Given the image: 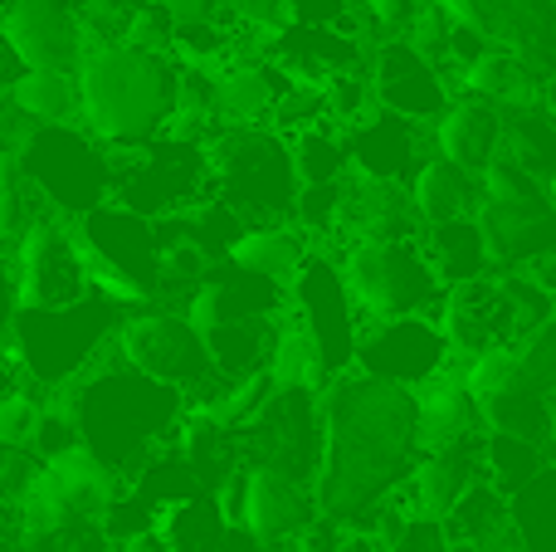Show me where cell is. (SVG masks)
Returning a JSON list of instances; mask_svg holds the SVG:
<instances>
[{
  "mask_svg": "<svg viewBox=\"0 0 556 552\" xmlns=\"http://www.w3.org/2000/svg\"><path fill=\"white\" fill-rule=\"evenodd\" d=\"M323 406V460L313 475V504L342 528H366L376 509L405 489L420 436H415V391L342 372L317 391Z\"/></svg>",
  "mask_w": 556,
  "mask_h": 552,
  "instance_id": "1",
  "label": "cell"
},
{
  "mask_svg": "<svg viewBox=\"0 0 556 552\" xmlns=\"http://www.w3.org/2000/svg\"><path fill=\"white\" fill-rule=\"evenodd\" d=\"M68 421L78 430V446L93 460H103L117 479H132L147 460H156L166 446H176L186 411V391L137 372L117 352H108L93 372L59 391Z\"/></svg>",
  "mask_w": 556,
  "mask_h": 552,
  "instance_id": "2",
  "label": "cell"
},
{
  "mask_svg": "<svg viewBox=\"0 0 556 552\" xmlns=\"http://www.w3.org/2000/svg\"><path fill=\"white\" fill-rule=\"evenodd\" d=\"M78 123L103 147H137L166 133L176 103V59L108 39L88 45L74 59Z\"/></svg>",
  "mask_w": 556,
  "mask_h": 552,
  "instance_id": "3",
  "label": "cell"
},
{
  "mask_svg": "<svg viewBox=\"0 0 556 552\" xmlns=\"http://www.w3.org/2000/svg\"><path fill=\"white\" fill-rule=\"evenodd\" d=\"M123 313V303L98 289L74 303H54V309H20L10 323L5 357L20 372V381H29L45 397H59L113 352Z\"/></svg>",
  "mask_w": 556,
  "mask_h": 552,
  "instance_id": "4",
  "label": "cell"
},
{
  "mask_svg": "<svg viewBox=\"0 0 556 552\" xmlns=\"http://www.w3.org/2000/svg\"><path fill=\"white\" fill-rule=\"evenodd\" d=\"M211 152V196L225 201L244 225L293 221L298 166L283 133L264 123H220L205 137Z\"/></svg>",
  "mask_w": 556,
  "mask_h": 552,
  "instance_id": "5",
  "label": "cell"
},
{
  "mask_svg": "<svg viewBox=\"0 0 556 552\" xmlns=\"http://www.w3.org/2000/svg\"><path fill=\"white\" fill-rule=\"evenodd\" d=\"M552 309L556 299L542 289L532 269H489L479 279L450 284L434 323L450 338V348L464 357V352L483 348H518Z\"/></svg>",
  "mask_w": 556,
  "mask_h": 552,
  "instance_id": "6",
  "label": "cell"
},
{
  "mask_svg": "<svg viewBox=\"0 0 556 552\" xmlns=\"http://www.w3.org/2000/svg\"><path fill=\"white\" fill-rule=\"evenodd\" d=\"M337 264H342L346 293H352L362 323L420 318V313L434 318L444 303V279L420 235H405V240H356L337 254Z\"/></svg>",
  "mask_w": 556,
  "mask_h": 552,
  "instance_id": "7",
  "label": "cell"
},
{
  "mask_svg": "<svg viewBox=\"0 0 556 552\" xmlns=\"http://www.w3.org/2000/svg\"><path fill=\"white\" fill-rule=\"evenodd\" d=\"M20 166L39 201L64 221L113 201V147H103L84 123H39L20 142Z\"/></svg>",
  "mask_w": 556,
  "mask_h": 552,
  "instance_id": "8",
  "label": "cell"
},
{
  "mask_svg": "<svg viewBox=\"0 0 556 552\" xmlns=\"http://www.w3.org/2000/svg\"><path fill=\"white\" fill-rule=\"evenodd\" d=\"M113 352L123 362H132L137 372H147V377L186 391L191 406H215V401L230 391L225 377L215 372L205 338L186 323L181 309H166V303L127 309L123 328H117V338H113Z\"/></svg>",
  "mask_w": 556,
  "mask_h": 552,
  "instance_id": "9",
  "label": "cell"
},
{
  "mask_svg": "<svg viewBox=\"0 0 556 552\" xmlns=\"http://www.w3.org/2000/svg\"><path fill=\"white\" fill-rule=\"evenodd\" d=\"M113 201L137 215H176L211 201V152L205 137L156 133L152 142L113 147Z\"/></svg>",
  "mask_w": 556,
  "mask_h": 552,
  "instance_id": "10",
  "label": "cell"
},
{
  "mask_svg": "<svg viewBox=\"0 0 556 552\" xmlns=\"http://www.w3.org/2000/svg\"><path fill=\"white\" fill-rule=\"evenodd\" d=\"M288 318L303 333L307 352H313L317 391L337 381L342 372L356 367V342H362V313H356L352 293H346L342 264L332 250H317L303 260V269L288 284Z\"/></svg>",
  "mask_w": 556,
  "mask_h": 552,
  "instance_id": "11",
  "label": "cell"
},
{
  "mask_svg": "<svg viewBox=\"0 0 556 552\" xmlns=\"http://www.w3.org/2000/svg\"><path fill=\"white\" fill-rule=\"evenodd\" d=\"M78 240L93 264V289L117 299L123 309L156 303V264H162V235L152 215L127 211L123 201H103L78 215Z\"/></svg>",
  "mask_w": 556,
  "mask_h": 552,
  "instance_id": "12",
  "label": "cell"
},
{
  "mask_svg": "<svg viewBox=\"0 0 556 552\" xmlns=\"http://www.w3.org/2000/svg\"><path fill=\"white\" fill-rule=\"evenodd\" d=\"M244 465H274L313 489L323 460V406L317 387H274L269 401L240 426Z\"/></svg>",
  "mask_w": 556,
  "mask_h": 552,
  "instance_id": "13",
  "label": "cell"
},
{
  "mask_svg": "<svg viewBox=\"0 0 556 552\" xmlns=\"http://www.w3.org/2000/svg\"><path fill=\"white\" fill-rule=\"evenodd\" d=\"M10 269H15L20 309H54V303H74L93 293V264L78 240V225L64 215H39L10 250Z\"/></svg>",
  "mask_w": 556,
  "mask_h": 552,
  "instance_id": "14",
  "label": "cell"
},
{
  "mask_svg": "<svg viewBox=\"0 0 556 552\" xmlns=\"http://www.w3.org/2000/svg\"><path fill=\"white\" fill-rule=\"evenodd\" d=\"M454 362L450 338L440 333V323L430 313L420 318H381V323H362V342H356V367L376 381L391 387H425L434 372H444Z\"/></svg>",
  "mask_w": 556,
  "mask_h": 552,
  "instance_id": "15",
  "label": "cell"
},
{
  "mask_svg": "<svg viewBox=\"0 0 556 552\" xmlns=\"http://www.w3.org/2000/svg\"><path fill=\"white\" fill-rule=\"evenodd\" d=\"M366 74H371L376 103L391 108V113H401V117H415V123H425V127H430L434 117L454 103V93H459V84H454L450 68H444L440 59L425 54L410 35L381 39V45L371 49Z\"/></svg>",
  "mask_w": 556,
  "mask_h": 552,
  "instance_id": "16",
  "label": "cell"
},
{
  "mask_svg": "<svg viewBox=\"0 0 556 552\" xmlns=\"http://www.w3.org/2000/svg\"><path fill=\"white\" fill-rule=\"evenodd\" d=\"M454 25L508 49L547 78L556 68V0H440Z\"/></svg>",
  "mask_w": 556,
  "mask_h": 552,
  "instance_id": "17",
  "label": "cell"
},
{
  "mask_svg": "<svg viewBox=\"0 0 556 552\" xmlns=\"http://www.w3.org/2000/svg\"><path fill=\"white\" fill-rule=\"evenodd\" d=\"M342 137H346V152H352V172L371 176V181L405 186L415 176V166L430 156V127L391 113L381 103L371 113H362L356 123H346Z\"/></svg>",
  "mask_w": 556,
  "mask_h": 552,
  "instance_id": "18",
  "label": "cell"
},
{
  "mask_svg": "<svg viewBox=\"0 0 556 552\" xmlns=\"http://www.w3.org/2000/svg\"><path fill=\"white\" fill-rule=\"evenodd\" d=\"M313 518L317 504L307 485H298L293 475H283L274 465H244V494H240V514H235L240 534H250L264 548H283Z\"/></svg>",
  "mask_w": 556,
  "mask_h": 552,
  "instance_id": "19",
  "label": "cell"
},
{
  "mask_svg": "<svg viewBox=\"0 0 556 552\" xmlns=\"http://www.w3.org/2000/svg\"><path fill=\"white\" fill-rule=\"evenodd\" d=\"M0 35L20 68H74L78 20L68 0H0Z\"/></svg>",
  "mask_w": 556,
  "mask_h": 552,
  "instance_id": "20",
  "label": "cell"
},
{
  "mask_svg": "<svg viewBox=\"0 0 556 552\" xmlns=\"http://www.w3.org/2000/svg\"><path fill=\"white\" fill-rule=\"evenodd\" d=\"M493 269H532L556 254V205L552 201H483L473 205Z\"/></svg>",
  "mask_w": 556,
  "mask_h": 552,
  "instance_id": "21",
  "label": "cell"
},
{
  "mask_svg": "<svg viewBox=\"0 0 556 552\" xmlns=\"http://www.w3.org/2000/svg\"><path fill=\"white\" fill-rule=\"evenodd\" d=\"M473 479H483V430L469 440H454V446L420 450V460H415V469H410L401 494L420 518H434V524H440V518L459 504V494L473 485Z\"/></svg>",
  "mask_w": 556,
  "mask_h": 552,
  "instance_id": "22",
  "label": "cell"
},
{
  "mask_svg": "<svg viewBox=\"0 0 556 552\" xmlns=\"http://www.w3.org/2000/svg\"><path fill=\"white\" fill-rule=\"evenodd\" d=\"M503 127H508V113L498 103L473 93H454V103L430 123V147L440 156H450L454 166L479 176L503 152Z\"/></svg>",
  "mask_w": 556,
  "mask_h": 552,
  "instance_id": "23",
  "label": "cell"
},
{
  "mask_svg": "<svg viewBox=\"0 0 556 552\" xmlns=\"http://www.w3.org/2000/svg\"><path fill=\"white\" fill-rule=\"evenodd\" d=\"M420 215L410 205V191L395 181H371V176H346V235L342 250L356 240H405L420 235ZM337 250V254H342Z\"/></svg>",
  "mask_w": 556,
  "mask_h": 552,
  "instance_id": "24",
  "label": "cell"
},
{
  "mask_svg": "<svg viewBox=\"0 0 556 552\" xmlns=\"http://www.w3.org/2000/svg\"><path fill=\"white\" fill-rule=\"evenodd\" d=\"M479 401L469 397L459 377V357L444 372H434L425 387H415V436H420V450H440L454 446V440L479 436Z\"/></svg>",
  "mask_w": 556,
  "mask_h": 552,
  "instance_id": "25",
  "label": "cell"
},
{
  "mask_svg": "<svg viewBox=\"0 0 556 552\" xmlns=\"http://www.w3.org/2000/svg\"><path fill=\"white\" fill-rule=\"evenodd\" d=\"M283 84H288V74L264 49H244V54L225 59V64L215 68V108H220V123H269Z\"/></svg>",
  "mask_w": 556,
  "mask_h": 552,
  "instance_id": "26",
  "label": "cell"
},
{
  "mask_svg": "<svg viewBox=\"0 0 556 552\" xmlns=\"http://www.w3.org/2000/svg\"><path fill=\"white\" fill-rule=\"evenodd\" d=\"M307 254H313V240H307V230L298 221H260L235 235L230 250H225V264L274 284H293V274L303 269Z\"/></svg>",
  "mask_w": 556,
  "mask_h": 552,
  "instance_id": "27",
  "label": "cell"
},
{
  "mask_svg": "<svg viewBox=\"0 0 556 552\" xmlns=\"http://www.w3.org/2000/svg\"><path fill=\"white\" fill-rule=\"evenodd\" d=\"M444 538H450V548H503V543H518V534H513V509H508V494H503L498 485H493L489 475L473 479L469 489L459 494V504L450 509V514L440 518Z\"/></svg>",
  "mask_w": 556,
  "mask_h": 552,
  "instance_id": "28",
  "label": "cell"
},
{
  "mask_svg": "<svg viewBox=\"0 0 556 552\" xmlns=\"http://www.w3.org/2000/svg\"><path fill=\"white\" fill-rule=\"evenodd\" d=\"M459 93L489 98L503 113H522V108H542V74H532L522 59H513L508 49L489 45L483 54H473L469 64L454 74Z\"/></svg>",
  "mask_w": 556,
  "mask_h": 552,
  "instance_id": "29",
  "label": "cell"
},
{
  "mask_svg": "<svg viewBox=\"0 0 556 552\" xmlns=\"http://www.w3.org/2000/svg\"><path fill=\"white\" fill-rule=\"evenodd\" d=\"M283 318H288V313H278V318H230V323H220V328L201 333L205 348H211L215 372L225 377V387L269 372L274 348H278V333H283Z\"/></svg>",
  "mask_w": 556,
  "mask_h": 552,
  "instance_id": "30",
  "label": "cell"
},
{
  "mask_svg": "<svg viewBox=\"0 0 556 552\" xmlns=\"http://www.w3.org/2000/svg\"><path fill=\"white\" fill-rule=\"evenodd\" d=\"M405 191H410L420 225H440V221H454V215H473V205H479V176L454 166L450 156H440L430 147V156L415 166Z\"/></svg>",
  "mask_w": 556,
  "mask_h": 552,
  "instance_id": "31",
  "label": "cell"
},
{
  "mask_svg": "<svg viewBox=\"0 0 556 552\" xmlns=\"http://www.w3.org/2000/svg\"><path fill=\"white\" fill-rule=\"evenodd\" d=\"M152 534L172 552H225L235 524L225 518L220 499H215L211 489H201V494H186V499H176V504H166L162 514H156Z\"/></svg>",
  "mask_w": 556,
  "mask_h": 552,
  "instance_id": "32",
  "label": "cell"
},
{
  "mask_svg": "<svg viewBox=\"0 0 556 552\" xmlns=\"http://www.w3.org/2000/svg\"><path fill=\"white\" fill-rule=\"evenodd\" d=\"M420 240H425V250H430L434 269H440L444 289H450V284H464V279H479V274L493 269L489 244H483V230L473 215H454V221L425 225Z\"/></svg>",
  "mask_w": 556,
  "mask_h": 552,
  "instance_id": "33",
  "label": "cell"
},
{
  "mask_svg": "<svg viewBox=\"0 0 556 552\" xmlns=\"http://www.w3.org/2000/svg\"><path fill=\"white\" fill-rule=\"evenodd\" d=\"M10 98L29 123H78V78L74 68H20Z\"/></svg>",
  "mask_w": 556,
  "mask_h": 552,
  "instance_id": "34",
  "label": "cell"
},
{
  "mask_svg": "<svg viewBox=\"0 0 556 552\" xmlns=\"http://www.w3.org/2000/svg\"><path fill=\"white\" fill-rule=\"evenodd\" d=\"M513 534L528 552H556V460L508 494Z\"/></svg>",
  "mask_w": 556,
  "mask_h": 552,
  "instance_id": "35",
  "label": "cell"
},
{
  "mask_svg": "<svg viewBox=\"0 0 556 552\" xmlns=\"http://www.w3.org/2000/svg\"><path fill=\"white\" fill-rule=\"evenodd\" d=\"M547 465H552L547 440L503 436V430H483V475H489L493 485L503 489V494L522 489L532 475H542Z\"/></svg>",
  "mask_w": 556,
  "mask_h": 552,
  "instance_id": "36",
  "label": "cell"
},
{
  "mask_svg": "<svg viewBox=\"0 0 556 552\" xmlns=\"http://www.w3.org/2000/svg\"><path fill=\"white\" fill-rule=\"evenodd\" d=\"M293 147V166H298V186H317V181H342L352 176V152L337 123H313L303 133L288 137Z\"/></svg>",
  "mask_w": 556,
  "mask_h": 552,
  "instance_id": "37",
  "label": "cell"
},
{
  "mask_svg": "<svg viewBox=\"0 0 556 552\" xmlns=\"http://www.w3.org/2000/svg\"><path fill=\"white\" fill-rule=\"evenodd\" d=\"M479 421L483 430H503V436H532V440H547V426H552V397L532 381L522 387L503 391V397H489L479 401Z\"/></svg>",
  "mask_w": 556,
  "mask_h": 552,
  "instance_id": "38",
  "label": "cell"
},
{
  "mask_svg": "<svg viewBox=\"0 0 556 552\" xmlns=\"http://www.w3.org/2000/svg\"><path fill=\"white\" fill-rule=\"evenodd\" d=\"M49 215V205L39 201V191L29 186L25 166H20V152L0 147V250H15V240L29 230V225Z\"/></svg>",
  "mask_w": 556,
  "mask_h": 552,
  "instance_id": "39",
  "label": "cell"
},
{
  "mask_svg": "<svg viewBox=\"0 0 556 552\" xmlns=\"http://www.w3.org/2000/svg\"><path fill=\"white\" fill-rule=\"evenodd\" d=\"M454 357H459V352H454ZM459 377H464V387H469L473 401H489V397H503V391L522 387L528 372H522L518 348H483V352H464Z\"/></svg>",
  "mask_w": 556,
  "mask_h": 552,
  "instance_id": "40",
  "label": "cell"
},
{
  "mask_svg": "<svg viewBox=\"0 0 556 552\" xmlns=\"http://www.w3.org/2000/svg\"><path fill=\"white\" fill-rule=\"evenodd\" d=\"M54 397L35 391L29 381H15V387L0 391V446H35V430L45 421V406Z\"/></svg>",
  "mask_w": 556,
  "mask_h": 552,
  "instance_id": "41",
  "label": "cell"
},
{
  "mask_svg": "<svg viewBox=\"0 0 556 552\" xmlns=\"http://www.w3.org/2000/svg\"><path fill=\"white\" fill-rule=\"evenodd\" d=\"M479 196L483 201H547V181L518 162V156L498 152L479 172Z\"/></svg>",
  "mask_w": 556,
  "mask_h": 552,
  "instance_id": "42",
  "label": "cell"
},
{
  "mask_svg": "<svg viewBox=\"0 0 556 552\" xmlns=\"http://www.w3.org/2000/svg\"><path fill=\"white\" fill-rule=\"evenodd\" d=\"M123 45L142 49V54H166L172 59L176 49V15L162 5H147V0H137V10L127 15L123 25Z\"/></svg>",
  "mask_w": 556,
  "mask_h": 552,
  "instance_id": "43",
  "label": "cell"
},
{
  "mask_svg": "<svg viewBox=\"0 0 556 552\" xmlns=\"http://www.w3.org/2000/svg\"><path fill=\"white\" fill-rule=\"evenodd\" d=\"M518 357H522V372H528L532 387H542V391L556 387V309L518 342Z\"/></svg>",
  "mask_w": 556,
  "mask_h": 552,
  "instance_id": "44",
  "label": "cell"
},
{
  "mask_svg": "<svg viewBox=\"0 0 556 552\" xmlns=\"http://www.w3.org/2000/svg\"><path fill=\"white\" fill-rule=\"evenodd\" d=\"M362 5V25L366 35L381 45V39H395V35H410L415 15H420L425 0H356Z\"/></svg>",
  "mask_w": 556,
  "mask_h": 552,
  "instance_id": "45",
  "label": "cell"
},
{
  "mask_svg": "<svg viewBox=\"0 0 556 552\" xmlns=\"http://www.w3.org/2000/svg\"><path fill=\"white\" fill-rule=\"evenodd\" d=\"M381 552H450V538H444V528L434 524V518L410 514V518H405V524L381 543Z\"/></svg>",
  "mask_w": 556,
  "mask_h": 552,
  "instance_id": "46",
  "label": "cell"
},
{
  "mask_svg": "<svg viewBox=\"0 0 556 552\" xmlns=\"http://www.w3.org/2000/svg\"><path fill=\"white\" fill-rule=\"evenodd\" d=\"M342 543H346V528H342V524H332V518H323V514H317L313 524H307L303 534L293 538V543L269 548V552H342Z\"/></svg>",
  "mask_w": 556,
  "mask_h": 552,
  "instance_id": "47",
  "label": "cell"
},
{
  "mask_svg": "<svg viewBox=\"0 0 556 552\" xmlns=\"http://www.w3.org/2000/svg\"><path fill=\"white\" fill-rule=\"evenodd\" d=\"M29 117L15 108V98H10V84H0V147H10V152H20V142L29 137Z\"/></svg>",
  "mask_w": 556,
  "mask_h": 552,
  "instance_id": "48",
  "label": "cell"
},
{
  "mask_svg": "<svg viewBox=\"0 0 556 552\" xmlns=\"http://www.w3.org/2000/svg\"><path fill=\"white\" fill-rule=\"evenodd\" d=\"M20 313V289H15V269H10V254L0 250V352H5L10 338V323Z\"/></svg>",
  "mask_w": 556,
  "mask_h": 552,
  "instance_id": "49",
  "label": "cell"
},
{
  "mask_svg": "<svg viewBox=\"0 0 556 552\" xmlns=\"http://www.w3.org/2000/svg\"><path fill=\"white\" fill-rule=\"evenodd\" d=\"M147 5H162V10H172L176 20H195V15H211V10H215V0H147Z\"/></svg>",
  "mask_w": 556,
  "mask_h": 552,
  "instance_id": "50",
  "label": "cell"
},
{
  "mask_svg": "<svg viewBox=\"0 0 556 552\" xmlns=\"http://www.w3.org/2000/svg\"><path fill=\"white\" fill-rule=\"evenodd\" d=\"M113 552H172L162 543V538L152 534V528H147V534H132V538H117L113 543Z\"/></svg>",
  "mask_w": 556,
  "mask_h": 552,
  "instance_id": "51",
  "label": "cell"
},
{
  "mask_svg": "<svg viewBox=\"0 0 556 552\" xmlns=\"http://www.w3.org/2000/svg\"><path fill=\"white\" fill-rule=\"evenodd\" d=\"M342 552H381V543H376V534H366V528H346Z\"/></svg>",
  "mask_w": 556,
  "mask_h": 552,
  "instance_id": "52",
  "label": "cell"
},
{
  "mask_svg": "<svg viewBox=\"0 0 556 552\" xmlns=\"http://www.w3.org/2000/svg\"><path fill=\"white\" fill-rule=\"evenodd\" d=\"M20 74V64H15V54H10V45H5V35H0V84H10V78Z\"/></svg>",
  "mask_w": 556,
  "mask_h": 552,
  "instance_id": "53",
  "label": "cell"
},
{
  "mask_svg": "<svg viewBox=\"0 0 556 552\" xmlns=\"http://www.w3.org/2000/svg\"><path fill=\"white\" fill-rule=\"evenodd\" d=\"M15 381H20V372L10 367V357H5V352H0V391H5V387H15Z\"/></svg>",
  "mask_w": 556,
  "mask_h": 552,
  "instance_id": "54",
  "label": "cell"
},
{
  "mask_svg": "<svg viewBox=\"0 0 556 552\" xmlns=\"http://www.w3.org/2000/svg\"><path fill=\"white\" fill-rule=\"evenodd\" d=\"M542 181H547V201L556 205V162H552V172H547V176H542Z\"/></svg>",
  "mask_w": 556,
  "mask_h": 552,
  "instance_id": "55",
  "label": "cell"
},
{
  "mask_svg": "<svg viewBox=\"0 0 556 552\" xmlns=\"http://www.w3.org/2000/svg\"><path fill=\"white\" fill-rule=\"evenodd\" d=\"M547 450H552V460H556V411H552V426H547Z\"/></svg>",
  "mask_w": 556,
  "mask_h": 552,
  "instance_id": "56",
  "label": "cell"
}]
</instances>
